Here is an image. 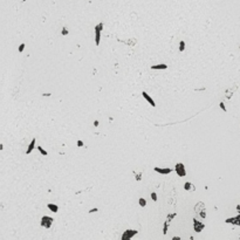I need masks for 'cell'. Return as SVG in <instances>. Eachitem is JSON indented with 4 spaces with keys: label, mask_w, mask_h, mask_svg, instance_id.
<instances>
[{
    "label": "cell",
    "mask_w": 240,
    "mask_h": 240,
    "mask_svg": "<svg viewBox=\"0 0 240 240\" xmlns=\"http://www.w3.org/2000/svg\"><path fill=\"white\" fill-rule=\"evenodd\" d=\"M53 221H54V218L53 217H49V216H44L41 218V226L44 227V228H50L52 225H53Z\"/></svg>",
    "instance_id": "6da1fadb"
},
{
    "label": "cell",
    "mask_w": 240,
    "mask_h": 240,
    "mask_svg": "<svg viewBox=\"0 0 240 240\" xmlns=\"http://www.w3.org/2000/svg\"><path fill=\"white\" fill-rule=\"evenodd\" d=\"M175 171L179 177H185L186 176V169H185V165L183 163H177L175 166Z\"/></svg>",
    "instance_id": "7a4b0ae2"
},
{
    "label": "cell",
    "mask_w": 240,
    "mask_h": 240,
    "mask_svg": "<svg viewBox=\"0 0 240 240\" xmlns=\"http://www.w3.org/2000/svg\"><path fill=\"white\" fill-rule=\"evenodd\" d=\"M138 233L137 230H125L124 233L122 234V240H129L131 239V238H133V237L136 236Z\"/></svg>",
    "instance_id": "3957f363"
},
{
    "label": "cell",
    "mask_w": 240,
    "mask_h": 240,
    "mask_svg": "<svg viewBox=\"0 0 240 240\" xmlns=\"http://www.w3.org/2000/svg\"><path fill=\"white\" fill-rule=\"evenodd\" d=\"M193 228H195V231H196L197 233H200V232L205 228V224L199 221V220H197L196 218H193Z\"/></svg>",
    "instance_id": "277c9868"
},
{
    "label": "cell",
    "mask_w": 240,
    "mask_h": 240,
    "mask_svg": "<svg viewBox=\"0 0 240 240\" xmlns=\"http://www.w3.org/2000/svg\"><path fill=\"white\" fill-rule=\"evenodd\" d=\"M153 170H155V172H157L159 175H169L172 172V169H170V168H158V166H155Z\"/></svg>",
    "instance_id": "5b68a950"
},
{
    "label": "cell",
    "mask_w": 240,
    "mask_h": 240,
    "mask_svg": "<svg viewBox=\"0 0 240 240\" xmlns=\"http://www.w3.org/2000/svg\"><path fill=\"white\" fill-rule=\"evenodd\" d=\"M142 96H143V98H144V100H145V101H147V102L149 103L150 106H151V107H156L155 101L152 100V97L147 93V91H143V93H142Z\"/></svg>",
    "instance_id": "8992f818"
},
{
    "label": "cell",
    "mask_w": 240,
    "mask_h": 240,
    "mask_svg": "<svg viewBox=\"0 0 240 240\" xmlns=\"http://www.w3.org/2000/svg\"><path fill=\"white\" fill-rule=\"evenodd\" d=\"M150 68L152 70H165V69H168V66L165 63H159V65H153Z\"/></svg>",
    "instance_id": "52a82bcc"
},
{
    "label": "cell",
    "mask_w": 240,
    "mask_h": 240,
    "mask_svg": "<svg viewBox=\"0 0 240 240\" xmlns=\"http://www.w3.org/2000/svg\"><path fill=\"white\" fill-rule=\"evenodd\" d=\"M35 144H36V139L35 138H33L31 141V143H29V145H28V148H27V150H26V155H29L33 150H34V148H35Z\"/></svg>",
    "instance_id": "ba28073f"
},
{
    "label": "cell",
    "mask_w": 240,
    "mask_h": 240,
    "mask_svg": "<svg viewBox=\"0 0 240 240\" xmlns=\"http://www.w3.org/2000/svg\"><path fill=\"white\" fill-rule=\"evenodd\" d=\"M94 31H95V44L98 46L100 42H101V33H102V31L96 29V28H94Z\"/></svg>",
    "instance_id": "9c48e42d"
},
{
    "label": "cell",
    "mask_w": 240,
    "mask_h": 240,
    "mask_svg": "<svg viewBox=\"0 0 240 240\" xmlns=\"http://www.w3.org/2000/svg\"><path fill=\"white\" fill-rule=\"evenodd\" d=\"M47 209H48L50 212L56 213V212L59 211V206L56 204H53V203H48V204H47Z\"/></svg>",
    "instance_id": "30bf717a"
},
{
    "label": "cell",
    "mask_w": 240,
    "mask_h": 240,
    "mask_svg": "<svg viewBox=\"0 0 240 240\" xmlns=\"http://www.w3.org/2000/svg\"><path fill=\"white\" fill-rule=\"evenodd\" d=\"M178 50L180 52V53H183L184 50H185V41L182 40L180 42H179V48H178Z\"/></svg>",
    "instance_id": "8fae6325"
},
{
    "label": "cell",
    "mask_w": 240,
    "mask_h": 240,
    "mask_svg": "<svg viewBox=\"0 0 240 240\" xmlns=\"http://www.w3.org/2000/svg\"><path fill=\"white\" fill-rule=\"evenodd\" d=\"M138 204H139L141 207H145L147 206V200L144 199V198H139L138 199Z\"/></svg>",
    "instance_id": "7c38bea8"
},
{
    "label": "cell",
    "mask_w": 240,
    "mask_h": 240,
    "mask_svg": "<svg viewBox=\"0 0 240 240\" xmlns=\"http://www.w3.org/2000/svg\"><path fill=\"white\" fill-rule=\"evenodd\" d=\"M36 148H38V150L40 151V153H41V155H42V156H47V155H48V152L46 151V150H44V148H42V147H40V145H38V147H36Z\"/></svg>",
    "instance_id": "4fadbf2b"
},
{
    "label": "cell",
    "mask_w": 240,
    "mask_h": 240,
    "mask_svg": "<svg viewBox=\"0 0 240 240\" xmlns=\"http://www.w3.org/2000/svg\"><path fill=\"white\" fill-rule=\"evenodd\" d=\"M191 187H192V184L190 182H186L185 184H184V190H185V191H190Z\"/></svg>",
    "instance_id": "5bb4252c"
},
{
    "label": "cell",
    "mask_w": 240,
    "mask_h": 240,
    "mask_svg": "<svg viewBox=\"0 0 240 240\" xmlns=\"http://www.w3.org/2000/svg\"><path fill=\"white\" fill-rule=\"evenodd\" d=\"M169 220H166V221H165L164 222V227H163V233H164V234H166V233H168V226H169Z\"/></svg>",
    "instance_id": "9a60e30c"
},
{
    "label": "cell",
    "mask_w": 240,
    "mask_h": 240,
    "mask_svg": "<svg viewBox=\"0 0 240 240\" xmlns=\"http://www.w3.org/2000/svg\"><path fill=\"white\" fill-rule=\"evenodd\" d=\"M150 196H151V199L153 200V201H157L158 198H157V193H156V192H151V195H150Z\"/></svg>",
    "instance_id": "2e32d148"
},
{
    "label": "cell",
    "mask_w": 240,
    "mask_h": 240,
    "mask_svg": "<svg viewBox=\"0 0 240 240\" xmlns=\"http://www.w3.org/2000/svg\"><path fill=\"white\" fill-rule=\"evenodd\" d=\"M25 47H26V44H20V46H19V53H22V52H23V49H25Z\"/></svg>",
    "instance_id": "e0dca14e"
},
{
    "label": "cell",
    "mask_w": 240,
    "mask_h": 240,
    "mask_svg": "<svg viewBox=\"0 0 240 240\" xmlns=\"http://www.w3.org/2000/svg\"><path fill=\"white\" fill-rule=\"evenodd\" d=\"M219 106H220V108H221V110H222V111H226V107H225L224 102H220V104H219Z\"/></svg>",
    "instance_id": "ac0fdd59"
},
{
    "label": "cell",
    "mask_w": 240,
    "mask_h": 240,
    "mask_svg": "<svg viewBox=\"0 0 240 240\" xmlns=\"http://www.w3.org/2000/svg\"><path fill=\"white\" fill-rule=\"evenodd\" d=\"M68 34V29H67L66 27H63L62 28V35H67Z\"/></svg>",
    "instance_id": "d6986e66"
},
{
    "label": "cell",
    "mask_w": 240,
    "mask_h": 240,
    "mask_svg": "<svg viewBox=\"0 0 240 240\" xmlns=\"http://www.w3.org/2000/svg\"><path fill=\"white\" fill-rule=\"evenodd\" d=\"M174 217H176V213H172V214H170V216H168V220L171 221V219L174 218Z\"/></svg>",
    "instance_id": "ffe728a7"
},
{
    "label": "cell",
    "mask_w": 240,
    "mask_h": 240,
    "mask_svg": "<svg viewBox=\"0 0 240 240\" xmlns=\"http://www.w3.org/2000/svg\"><path fill=\"white\" fill-rule=\"evenodd\" d=\"M97 211H98L97 207H95V209H90V210H89V213H94V212H97Z\"/></svg>",
    "instance_id": "44dd1931"
},
{
    "label": "cell",
    "mask_w": 240,
    "mask_h": 240,
    "mask_svg": "<svg viewBox=\"0 0 240 240\" xmlns=\"http://www.w3.org/2000/svg\"><path fill=\"white\" fill-rule=\"evenodd\" d=\"M77 147H83V142L82 141H77Z\"/></svg>",
    "instance_id": "7402d4cb"
},
{
    "label": "cell",
    "mask_w": 240,
    "mask_h": 240,
    "mask_svg": "<svg viewBox=\"0 0 240 240\" xmlns=\"http://www.w3.org/2000/svg\"><path fill=\"white\" fill-rule=\"evenodd\" d=\"M236 209H237V211H238V212H239V213H240V204H239V205H237V207H236Z\"/></svg>",
    "instance_id": "603a6c76"
},
{
    "label": "cell",
    "mask_w": 240,
    "mask_h": 240,
    "mask_svg": "<svg viewBox=\"0 0 240 240\" xmlns=\"http://www.w3.org/2000/svg\"><path fill=\"white\" fill-rule=\"evenodd\" d=\"M172 239H174V240H180V237H174Z\"/></svg>",
    "instance_id": "cb8c5ba5"
},
{
    "label": "cell",
    "mask_w": 240,
    "mask_h": 240,
    "mask_svg": "<svg viewBox=\"0 0 240 240\" xmlns=\"http://www.w3.org/2000/svg\"><path fill=\"white\" fill-rule=\"evenodd\" d=\"M22 1H26V0H22Z\"/></svg>",
    "instance_id": "d4e9b609"
},
{
    "label": "cell",
    "mask_w": 240,
    "mask_h": 240,
    "mask_svg": "<svg viewBox=\"0 0 240 240\" xmlns=\"http://www.w3.org/2000/svg\"><path fill=\"white\" fill-rule=\"evenodd\" d=\"M239 124H240V122H239Z\"/></svg>",
    "instance_id": "484cf974"
},
{
    "label": "cell",
    "mask_w": 240,
    "mask_h": 240,
    "mask_svg": "<svg viewBox=\"0 0 240 240\" xmlns=\"http://www.w3.org/2000/svg\"><path fill=\"white\" fill-rule=\"evenodd\" d=\"M239 48H240V47H239Z\"/></svg>",
    "instance_id": "4316f807"
}]
</instances>
